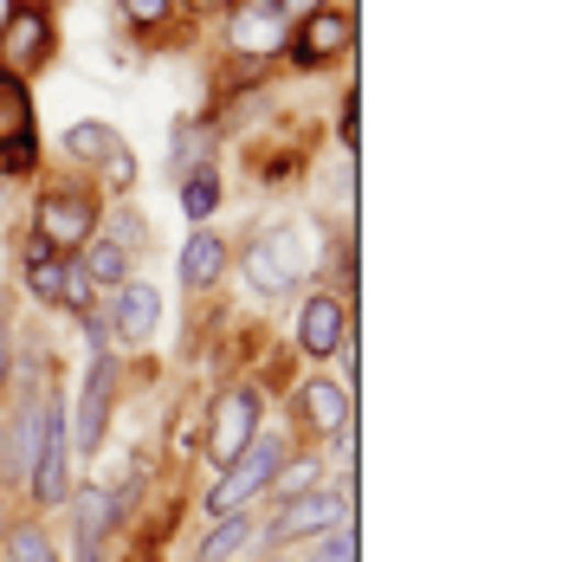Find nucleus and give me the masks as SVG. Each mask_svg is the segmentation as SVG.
Instances as JSON below:
<instances>
[{
    "mask_svg": "<svg viewBox=\"0 0 562 562\" xmlns=\"http://www.w3.org/2000/svg\"><path fill=\"white\" fill-rule=\"evenodd\" d=\"M349 337H356V297H349V291L317 279L291 297V342H297V362L330 369Z\"/></svg>",
    "mask_w": 562,
    "mask_h": 562,
    "instance_id": "423d86ee",
    "label": "nucleus"
},
{
    "mask_svg": "<svg viewBox=\"0 0 562 562\" xmlns=\"http://www.w3.org/2000/svg\"><path fill=\"white\" fill-rule=\"evenodd\" d=\"M46 7H53V13H58V7H65V0H46Z\"/></svg>",
    "mask_w": 562,
    "mask_h": 562,
    "instance_id": "2f4dec72",
    "label": "nucleus"
},
{
    "mask_svg": "<svg viewBox=\"0 0 562 562\" xmlns=\"http://www.w3.org/2000/svg\"><path fill=\"white\" fill-rule=\"evenodd\" d=\"M330 149H342V156L362 149V91H356V78H342V91H337V136H330Z\"/></svg>",
    "mask_w": 562,
    "mask_h": 562,
    "instance_id": "5701e85b",
    "label": "nucleus"
},
{
    "mask_svg": "<svg viewBox=\"0 0 562 562\" xmlns=\"http://www.w3.org/2000/svg\"><path fill=\"white\" fill-rule=\"evenodd\" d=\"M175 207L188 226H214V214L226 207V162H207V169L181 175L175 181Z\"/></svg>",
    "mask_w": 562,
    "mask_h": 562,
    "instance_id": "aec40b11",
    "label": "nucleus"
},
{
    "mask_svg": "<svg viewBox=\"0 0 562 562\" xmlns=\"http://www.w3.org/2000/svg\"><path fill=\"white\" fill-rule=\"evenodd\" d=\"M13 7H20V0H0V26H7V20H13Z\"/></svg>",
    "mask_w": 562,
    "mask_h": 562,
    "instance_id": "7c9ffc66",
    "label": "nucleus"
},
{
    "mask_svg": "<svg viewBox=\"0 0 562 562\" xmlns=\"http://www.w3.org/2000/svg\"><path fill=\"white\" fill-rule=\"evenodd\" d=\"M98 311H104V330H111L116 356L149 349L156 330H162V291H156L149 279H130V284H116V291H104Z\"/></svg>",
    "mask_w": 562,
    "mask_h": 562,
    "instance_id": "f8f14e48",
    "label": "nucleus"
},
{
    "mask_svg": "<svg viewBox=\"0 0 562 562\" xmlns=\"http://www.w3.org/2000/svg\"><path fill=\"white\" fill-rule=\"evenodd\" d=\"M98 233L123 239L136 259H149V246H156V233H149V214L136 207V194H130V201H104V221H98Z\"/></svg>",
    "mask_w": 562,
    "mask_h": 562,
    "instance_id": "412c9836",
    "label": "nucleus"
},
{
    "mask_svg": "<svg viewBox=\"0 0 562 562\" xmlns=\"http://www.w3.org/2000/svg\"><path fill=\"white\" fill-rule=\"evenodd\" d=\"M266 427H272V394L252 375H226L201 407V459H207V472H226Z\"/></svg>",
    "mask_w": 562,
    "mask_h": 562,
    "instance_id": "f03ea898",
    "label": "nucleus"
},
{
    "mask_svg": "<svg viewBox=\"0 0 562 562\" xmlns=\"http://www.w3.org/2000/svg\"><path fill=\"white\" fill-rule=\"evenodd\" d=\"M13 279L26 291V304H40L46 317H58V284H65V252H53L40 233H13Z\"/></svg>",
    "mask_w": 562,
    "mask_h": 562,
    "instance_id": "4468645a",
    "label": "nucleus"
},
{
    "mask_svg": "<svg viewBox=\"0 0 562 562\" xmlns=\"http://www.w3.org/2000/svg\"><path fill=\"white\" fill-rule=\"evenodd\" d=\"M297 447L291 434H284V420L279 427H266L252 447L239 452L226 472H214V485H207V498H201V517H226V510H252L259 498H266V485H272V472L284 465V452Z\"/></svg>",
    "mask_w": 562,
    "mask_h": 562,
    "instance_id": "0eeeda50",
    "label": "nucleus"
},
{
    "mask_svg": "<svg viewBox=\"0 0 562 562\" xmlns=\"http://www.w3.org/2000/svg\"><path fill=\"white\" fill-rule=\"evenodd\" d=\"M266 7H279L284 20H291V26H297V20H304V13H317V7H330V0H266Z\"/></svg>",
    "mask_w": 562,
    "mask_h": 562,
    "instance_id": "cd10ccee",
    "label": "nucleus"
},
{
    "mask_svg": "<svg viewBox=\"0 0 562 562\" xmlns=\"http://www.w3.org/2000/svg\"><path fill=\"white\" fill-rule=\"evenodd\" d=\"M221 149H226L221 123L201 111V104H194V111H175V123H169V188L181 181V175L221 162Z\"/></svg>",
    "mask_w": 562,
    "mask_h": 562,
    "instance_id": "2eb2a0df",
    "label": "nucleus"
},
{
    "mask_svg": "<svg viewBox=\"0 0 562 562\" xmlns=\"http://www.w3.org/2000/svg\"><path fill=\"white\" fill-rule=\"evenodd\" d=\"M284 40H291V20L266 0H239L226 7L221 20L207 26L201 46H214V65H252V71H284Z\"/></svg>",
    "mask_w": 562,
    "mask_h": 562,
    "instance_id": "20e7f679",
    "label": "nucleus"
},
{
    "mask_svg": "<svg viewBox=\"0 0 562 562\" xmlns=\"http://www.w3.org/2000/svg\"><path fill=\"white\" fill-rule=\"evenodd\" d=\"M356 40H362L356 0H330V7H317V13H304V20L291 26V40H284V71H291V78L349 71V65H356Z\"/></svg>",
    "mask_w": 562,
    "mask_h": 562,
    "instance_id": "39448f33",
    "label": "nucleus"
},
{
    "mask_svg": "<svg viewBox=\"0 0 562 562\" xmlns=\"http://www.w3.org/2000/svg\"><path fill=\"white\" fill-rule=\"evenodd\" d=\"M71 330L85 337V362H91V356H116L111 330H104V311H85V317H71Z\"/></svg>",
    "mask_w": 562,
    "mask_h": 562,
    "instance_id": "a878e982",
    "label": "nucleus"
},
{
    "mask_svg": "<svg viewBox=\"0 0 562 562\" xmlns=\"http://www.w3.org/2000/svg\"><path fill=\"white\" fill-rule=\"evenodd\" d=\"M0 562H65L53 537V517L40 510H13V524L0 530Z\"/></svg>",
    "mask_w": 562,
    "mask_h": 562,
    "instance_id": "6ab92c4d",
    "label": "nucleus"
},
{
    "mask_svg": "<svg viewBox=\"0 0 562 562\" xmlns=\"http://www.w3.org/2000/svg\"><path fill=\"white\" fill-rule=\"evenodd\" d=\"M246 562H291L284 550H266V557H246Z\"/></svg>",
    "mask_w": 562,
    "mask_h": 562,
    "instance_id": "c756f323",
    "label": "nucleus"
},
{
    "mask_svg": "<svg viewBox=\"0 0 562 562\" xmlns=\"http://www.w3.org/2000/svg\"><path fill=\"white\" fill-rule=\"evenodd\" d=\"M65 53V33H58V13L46 0H20L13 20L0 26V78H20V85H40Z\"/></svg>",
    "mask_w": 562,
    "mask_h": 562,
    "instance_id": "1a4fd4ad",
    "label": "nucleus"
},
{
    "mask_svg": "<svg viewBox=\"0 0 562 562\" xmlns=\"http://www.w3.org/2000/svg\"><path fill=\"white\" fill-rule=\"evenodd\" d=\"M13 356H20V317H13V304L0 297V394L13 382Z\"/></svg>",
    "mask_w": 562,
    "mask_h": 562,
    "instance_id": "393cba45",
    "label": "nucleus"
},
{
    "mask_svg": "<svg viewBox=\"0 0 562 562\" xmlns=\"http://www.w3.org/2000/svg\"><path fill=\"white\" fill-rule=\"evenodd\" d=\"M356 414V389H342L337 369H311L297 389H291V407H284V434L304 440V447H324L330 434H342Z\"/></svg>",
    "mask_w": 562,
    "mask_h": 562,
    "instance_id": "9d476101",
    "label": "nucleus"
},
{
    "mask_svg": "<svg viewBox=\"0 0 562 562\" xmlns=\"http://www.w3.org/2000/svg\"><path fill=\"white\" fill-rule=\"evenodd\" d=\"M226 272H233V239H226L221 226H188V239L175 252V284L188 297H207V291L226 284Z\"/></svg>",
    "mask_w": 562,
    "mask_h": 562,
    "instance_id": "ddd939ff",
    "label": "nucleus"
},
{
    "mask_svg": "<svg viewBox=\"0 0 562 562\" xmlns=\"http://www.w3.org/2000/svg\"><path fill=\"white\" fill-rule=\"evenodd\" d=\"M98 221H104V194L85 181V175L71 169H46L40 181H33V201H26V233H40L53 252H78L91 233H98Z\"/></svg>",
    "mask_w": 562,
    "mask_h": 562,
    "instance_id": "f257e3e1",
    "label": "nucleus"
},
{
    "mask_svg": "<svg viewBox=\"0 0 562 562\" xmlns=\"http://www.w3.org/2000/svg\"><path fill=\"white\" fill-rule=\"evenodd\" d=\"M130 394V356H91L78 394H65V427H71V459H98L116 427V407Z\"/></svg>",
    "mask_w": 562,
    "mask_h": 562,
    "instance_id": "7ed1b4c3",
    "label": "nucleus"
},
{
    "mask_svg": "<svg viewBox=\"0 0 562 562\" xmlns=\"http://www.w3.org/2000/svg\"><path fill=\"white\" fill-rule=\"evenodd\" d=\"M116 149H130V136L116 130L111 116H71V123L58 130V162L71 175H98Z\"/></svg>",
    "mask_w": 562,
    "mask_h": 562,
    "instance_id": "dca6fc26",
    "label": "nucleus"
},
{
    "mask_svg": "<svg viewBox=\"0 0 562 562\" xmlns=\"http://www.w3.org/2000/svg\"><path fill=\"white\" fill-rule=\"evenodd\" d=\"M58 517L71 524V550H65V562H123L130 537H123L111 498H104V479H71V498H65Z\"/></svg>",
    "mask_w": 562,
    "mask_h": 562,
    "instance_id": "9b49d317",
    "label": "nucleus"
},
{
    "mask_svg": "<svg viewBox=\"0 0 562 562\" xmlns=\"http://www.w3.org/2000/svg\"><path fill=\"white\" fill-rule=\"evenodd\" d=\"M362 517H337L330 530H317L311 543H304V562H362Z\"/></svg>",
    "mask_w": 562,
    "mask_h": 562,
    "instance_id": "4be33fe9",
    "label": "nucleus"
},
{
    "mask_svg": "<svg viewBox=\"0 0 562 562\" xmlns=\"http://www.w3.org/2000/svg\"><path fill=\"white\" fill-rule=\"evenodd\" d=\"M71 259H78V272H85V279L98 284V297H104V291H116V284H130V279H143V272H136L143 259H136L123 239H111V233H91Z\"/></svg>",
    "mask_w": 562,
    "mask_h": 562,
    "instance_id": "a211bd4d",
    "label": "nucleus"
},
{
    "mask_svg": "<svg viewBox=\"0 0 562 562\" xmlns=\"http://www.w3.org/2000/svg\"><path fill=\"white\" fill-rule=\"evenodd\" d=\"M252 550H259V505L207 517V530H201V543H194L188 562H246Z\"/></svg>",
    "mask_w": 562,
    "mask_h": 562,
    "instance_id": "f3484780",
    "label": "nucleus"
},
{
    "mask_svg": "<svg viewBox=\"0 0 562 562\" xmlns=\"http://www.w3.org/2000/svg\"><path fill=\"white\" fill-rule=\"evenodd\" d=\"M181 7H188V20H201V26H214V20H221L226 7H239V0H181Z\"/></svg>",
    "mask_w": 562,
    "mask_h": 562,
    "instance_id": "bb28decb",
    "label": "nucleus"
},
{
    "mask_svg": "<svg viewBox=\"0 0 562 562\" xmlns=\"http://www.w3.org/2000/svg\"><path fill=\"white\" fill-rule=\"evenodd\" d=\"M0 492H7V498H20V492H26V459H20V440H13L7 407H0Z\"/></svg>",
    "mask_w": 562,
    "mask_h": 562,
    "instance_id": "b1692460",
    "label": "nucleus"
},
{
    "mask_svg": "<svg viewBox=\"0 0 562 562\" xmlns=\"http://www.w3.org/2000/svg\"><path fill=\"white\" fill-rule=\"evenodd\" d=\"M7 524H13V498H7V492H0V530H7Z\"/></svg>",
    "mask_w": 562,
    "mask_h": 562,
    "instance_id": "c85d7f7f",
    "label": "nucleus"
},
{
    "mask_svg": "<svg viewBox=\"0 0 562 562\" xmlns=\"http://www.w3.org/2000/svg\"><path fill=\"white\" fill-rule=\"evenodd\" d=\"M111 33H123L143 58L162 53H194L207 40L201 20H188L181 0H111Z\"/></svg>",
    "mask_w": 562,
    "mask_h": 562,
    "instance_id": "6e6552de",
    "label": "nucleus"
}]
</instances>
